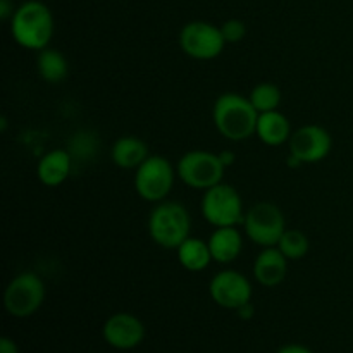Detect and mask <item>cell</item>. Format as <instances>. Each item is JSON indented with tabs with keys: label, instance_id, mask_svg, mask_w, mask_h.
Returning <instances> with one entry per match:
<instances>
[{
	"label": "cell",
	"instance_id": "obj_1",
	"mask_svg": "<svg viewBox=\"0 0 353 353\" xmlns=\"http://www.w3.org/2000/svg\"><path fill=\"white\" fill-rule=\"evenodd\" d=\"M259 112L248 97L234 92L219 95L212 107V121L223 138L230 141H243L254 137Z\"/></svg>",
	"mask_w": 353,
	"mask_h": 353
},
{
	"label": "cell",
	"instance_id": "obj_2",
	"mask_svg": "<svg viewBox=\"0 0 353 353\" xmlns=\"http://www.w3.org/2000/svg\"><path fill=\"white\" fill-rule=\"evenodd\" d=\"M54 16L41 0H26L16 7L10 19V34L19 47L40 52L54 37Z\"/></svg>",
	"mask_w": 353,
	"mask_h": 353
},
{
	"label": "cell",
	"instance_id": "obj_3",
	"mask_svg": "<svg viewBox=\"0 0 353 353\" xmlns=\"http://www.w3.org/2000/svg\"><path fill=\"white\" fill-rule=\"evenodd\" d=\"M192 230V219L186 207L172 200L155 203L148 214V234L152 241L165 250H176Z\"/></svg>",
	"mask_w": 353,
	"mask_h": 353
},
{
	"label": "cell",
	"instance_id": "obj_4",
	"mask_svg": "<svg viewBox=\"0 0 353 353\" xmlns=\"http://www.w3.org/2000/svg\"><path fill=\"white\" fill-rule=\"evenodd\" d=\"M202 217L214 228H226L243 224V200L236 188L228 183H219L205 190L200 202Z\"/></svg>",
	"mask_w": 353,
	"mask_h": 353
},
{
	"label": "cell",
	"instance_id": "obj_5",
	"mask_svg": "<svg viewBox=\"0 0 353 353\" xmlns=\"http://www.w3.org/2000/svg\"><path fill=\"white\" fill-rule=\"evenodd\" d=\"M45 300V283L34 272L14 276L3 292V307L16 319H26L37 314Z\"/></svg>",
	"mask_w": 353,
	"mask_h": 353
},
{
	"label": "cell",
	"instance_id": "obj_6",
	"mask_svg": "<svg viewBox=\"0 0 353 353\" xmlns=\"http://www.w3.org/2000/svg\"><path fill=\"white\" fill-rule=\"evenodd\" d=\"M176 172L186 186L205 192L223 183L226 168L221 162L219 154L207 150H190L178 161Z\"/></svg>",
	"mask_w": 353,
	"mask_h": 353
},
{
	"label": "cell",
	"instance_id": "obj_7",
	"mask_svg": "<svg viewBox=\"0 0 353 353\" xmlns=\"http://www.w3.org/2000/svg\"><path fill=\"white\" fill-rule=\"evenodd\" d=\"M178 176L171 162L162 155H148L134 172V190L145 202L159 203L168 199Z\"/></svg>",
	"mask_w": 353,
	"mask_h": 353
},
{
	"label": "cell",
	"instance_id": "obj_8",
	"mask_svg": "<svg viewBox=\"0 0 353 353\" xmlns=\"http://www.w3.org/2000/svg\"><path fill=\"white\" fill-rule=\"evenodd\" d=\"M245 234L259 247H276L286 231L285 216L272 202H259L245 212Z\"/></svg>",
	"mask_w": 353,
	"mask_h": 353
},
{
	"label": "cell",
	"instance_id": "obj_9",
	"mask_svg": "<svg viewBox=\"0 0 353 353\" xmlns=\"http://www.w3.org/2000/svg\"><path fill=\"white\" fill-rule=\"evenodd\" d=\"M179 47L188 57L195 61H212L224 50L221 26L207 21H190L179 31Z\"/></svg>",
	"mask_w": 353,
	"mask_h": 353
},
{
	"label": "cell",
	"instance_id": "obj_10",
	"mask_svg": "<svg viewBox=\"0 0 353 353\" xmlns=\"http://www.w3.org/2000/svg\"><path fill=\"white\" fill-rule=\"evenodd\" d=\"M209 293L216 305L226 310H238L241 305L252 302L254 290L247 276L240 271L226 269L210 279Z\"/></svg>",
	"mask_w": 353,
	"mask_h": 353
},
{
	"label": "cell",
	"instance_id": "obj_11",
	"mask_svg": "<svg viewBox=\"0 0 353 353\" xmlns=\"http://www.w3.org/2000/svg\"><path fill=\"white\" fill-rule=\"evenodd\" d=\"M288 145L290 155L299 159L302 164H317L330 155L333 148V138L326 128L305 124L293 131Z\"/></svg>",
	"mask_w": 353,
	"mask_h": 353
},
{
	"label": "cell",
	"instance_id": "obj_12",
	"mask_svg": "<svg viewBox=\"0 0 353 353\" xmlns=\"http://www.w3.org/2000/svg\"><path fill=\"white\" fill-rule=\"evenodd\" d=\"M102 336L116 350H133L145 340V326L130 312H116L102 326Z\"/></svg>",
	"mask_w": 353,
	"mask_h": 353
},
{
	"label": "cell",
	"instance_id": "obj_13",
	"mask_svg": "<svg viewBox=\"0 0 353 353\" xmlns=\"http://www.w3.org/2000/svg\"><path fill=\"white\" fill-rule=\"evenodd\" d=\"M288 259L281 254L278 247L262 248L254 262L255 281L265 288L279 286L285 281L286 272H288Z\"/></svg>",
	"mask_w": 353,
	"mask_h": 353
},
{
	"label": "cell",
	"instance_id": "obj_14",
	"mask_svg": "<svg viewBox=\"0 0 353 353\" xmlns=\"http://www.w3.org/2000/svg\"><path fill=\"white\" fill-rule=\"evenodd\" d=\"M207 243L212 254V261L217 264H231L243 250V236L236 226L216 228Z\"/></svg>",
	"mask_w": 353,
	"mask_h": 353
},
{
	"label": "cell",
	"instance_id": "obj_15",
	"mask_svg": "<svg viewBox=\"0 0 353 353\" xmlns=\"http://www.w3.org/2000/svg\"><path fill=\"white\" fill-rule=\"evenodd\" d=\"M292 124L290 119L279 110L259 114L257 128H255V137L268 147H279V145L288 143L292 138Z\"/></svg>",
	"mask_w": 353,
	"mask_h": 353
},
{
	"label": "cell",
	"instance_id": "obj_16",
	"mask_svg": "<svg viewBox=\"0 0 353 353\" xmlns=\"http://www.w3.org/2000/svg\"><path fill=\"white\" fill-rule=\"evenodd\" d=\"M69 172H71V155L62 148L47 152L37 164L38 181L48 188L62 185L69 178Z\"/></svg>",
	"mask_w": 353,
	"mask_h": 353
},
{
	"label": "cell",
	"instance_id": "obj_17",
	"mask_svg": "<svg viewBox=\"0 0 353 353\" xmlns=\"http://www.w3.org/2000/svg\"><path fill=\"white\" fill-rule=\"evenodd\" d=\"M148 147L143 140L137 137H121L114 141L110 148L112 162L121 169H134L137 171L148 159Z\"/></svg>",
	"mask_w": 353,
	"mask_h": 353
},
{
	"label": "cell",
	"instance_id": "obj_18",
	"mask_svg": "<svg viewBox=\"0 0 353 353\" xmlns=\"http://www.w3.org/2000/svg\"><path fill=\"white\" fill-rule=\"evenodd\" d=\"M176 254H178L179 264L183 265V269L190 272H200L203 269H207L212 261V254H210L209 243L202 238L196 236H188L178 248H176Z\"/></svg>",
	"mask_w": 353,
	"mask_h": 353
},
{
	"label": "cell",
	"instance_id": "obj_19",
	"mask_svg": "<svg viewBox=\"0 0 353 353\" xmlns=\"http://www.w3.org/2000/svg\"><path fill=\"white\" fill-rule=\"evenodd\" d=\"M37 71L43 81L61 83L69 74L68 59L57 48L45 47L37 54Z\"/></svg>",
	"mask_w": 353,
	"mask_h": 353
},
{
	"label": "cell",
	"instance_id": "obj_20",
	"mask_svg": "<svg viewBox=\"0 0 353 353\" xmlns=\"http://www.w3.org/2000/svg\"><path fill=\"white\" fill-rule=\"evenodd\" d=\"M248 99L259 114L271 112V110H278L281 103V90L274 83H259L248 93Z\"/></svg>",
	"mask_w": 353,
	"mask_h": 353
},
{
	"label": "cell",
	"instance_id": "obj_21",
	"mask_svg": "<svg viewBox=\"0 0 353 353\" xmlns=\"http://www.w3.org/2000/svg\"><path fill=\"white\" fill-rule=\"evenodd\" d=\"M276 247L281 250V254L285 255L288 261H300V259H303L307 255L310 243L309 238H307L302 231L286 230Z\"/></svg>",
	"mask_w": 353,
	"mask_h": 353
},
{
	"label": "cell",
	"instance_id": "obj_22",
	"mask_svg": "<svg viewBox=\"0 0 353 353\" xmlns=\"http://www.w3.org/2000/svg\"><path fill=\"white\" fill-rule=\"evenodd\" d=\"M221 33L226 43H240L247 34V26L241 19H228L221 24Z\"/></svg>",
	"mask_w": 353,
	"mask_h": 353
},
{
	"label": "cell",
	"instance_id": "obj_23",
	"mask_svg": "<svg viewBox=\"0 0 353 353\" xmlns=\"http://www.w3.org/2000/svg\"><path fill=\"white\" fill-rule=\"evenodd\" d=\"M14 12H16V7H14L12 0H0V19L10 21Z\"/></svg>",
	"mask_w": 353,
	"mask_h": 353
},
{
	"label": "cell",
	"instance_id": "obj_24",
	"mask_svg": "<svg viewBox=\"0 0 353 353\" xmlns=\"http://www.w3.org/2000/svg\"><path fill=\"white\" fill-rule=\"evenodd\" d=\"M0 353H19V348L16 341L10 340L9 336H3L0 340Z\"/></svg>",
	"mask_w": 353,
	"mask_h": 353
},
{
	"label": "cell",
	"instance_id": "obj_25",
	"mask_svg": "<svg viewBox=\"0 0 353 353\" xmlns=\"http://www.w3.org/2000/svg\"><path fill=\"white\" fill-rule=\"evenodd\" d=\"M276 353H314L310 348L303 347V345H299V343H290V345H285V347L279 348Z\"/></svg>",
	"mask_w": 353,
	"mask_h": 353
},
{
	"label": "cell",
	"instance_id": "obj_26",
	"mask_svg": "<svg viewBox=\"0 0 353 353\" xmlns=\"http://www.w3.org/2000/svg\"><path fill=\"white\" fill-rule=\"evenodd\" d=\"M236 312H238V316L241 317V319L248 321V319H252V317H254L255 309H254V305H252V302H248V303H245V305H241L240 309L236 310Z\"/></svg>",
	"mask_w": 353,
	"mask_h": 353
},
{
	"label": "cell",
	"instance_id": "obj_27",
	"mask_svg": "<svg viewBox=\"0 0 353 353\" xmlns=\"http://www.w3.org/2000/svg\"><path fill=\"white\" fill-rule=\"evenodd\" d=\"M219 157H221V162H223L224 164V168H230V165H233L234 164V161H236V155H234V152H231V150H223L219 154Z\"/></svg>",
	"mask_w": 353,
	"mask_h": 353
},
{
	"label": "cell",
	"instance_id": "obj_28",
	"mask_svg": "<svg viewBox=\"0 0 353 353\" xmlns=\"http://www.w3.org/2000/svg\"><path fill=\"white\" fill-rule=\"evenodd\" d=\"M0 130H2V133H6V130H7V119H6V117H2V119H0Z\"/></svg>",
	"mask_w": 353,
	"mask_h": 353
}]
</instances>
